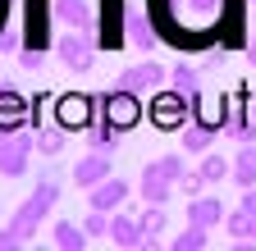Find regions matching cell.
Returning <instances> with one entry per match:
<instances>
[{
  "label": "cell",
  "mask_w": 256,
  "mask_h": 251,
  "mask_svg": "<svg viewBox=\"0 0 256 251\" xmlns=\"http://www.w3.org/2000/svg\"><path fill=\"white\" fill-rule=\"evenodd\" d=\"M50 233H55V247L60 251H87V242H92L87 229H82V219H60Z\"/></svg>",
  "instance_id": "obj_13"
},
{
  "label": "cell",
  "mask_w": 256,
  "mask_h": 251,
  "mask_svg": "<svg viewBox=\"0 0 256 251\" xmlns=\"http://www.w3.org/2000/svg\"><path fill=\"white\" fill-rule=\"evenodd\" d=\"M87 206H96V210H106V215H114V210H124L128 206V197H133V187H128V178H119V174H110V178H101L96 187H87Z\"/></svg>",
  "instance_id": "obj_4"
},
{
  "label": "cell",
  "mask_w": 256,
  "mask_h": 251,
  "mask_svg": "<svg viewBox=\"0 0 256 251\" xmlns=\"http://www.w3.org/2000/svg\"><path fill=\"white\" fill-rule=\"evenodd\" d=\"M23 101H18V91H0V133H14V128H23Z\"/></svg>",
  "instance_id": "obj_19"
},
{
  "label": "cell",
  "mask_w": 256,
  "mask_h": 251,
  "mask_svg": "<svg viewBox=\"0 0 256 251\" xmlns=\"http://www.w3.org/2000/svg\"><path fill=\"white\" fill-rule=\"evenodd\" d=\"M138 197H142L146 206H170V201L178 197V187H174L170 178H160V174L142 169V183H138Z\"/></svg>",
  "instance_id": "obj_11"
},
{
  "label": "cell",
  "mask_w": 256,
  "mask_h": 251,
  "mask_svg": "<svg viewBox=\"0 0 256 251\" xmlns=\"http://www.w3.org/2000/svg\"><path fill=\"white\" fill-rule=\"evenodd\" d=\"M165 229H170L165 206H146V210H142V233H146L142 251H160V233H165Z\"/></svg>",
  "instance_id": "obj_16"
},
{
  "label": "cell",
  "mask_w": 256,
  "mask_h": 251,
  "mask_svg": "<svg viewBox=\"0 0 256 251\" xmlns=\"http://www.w3.org/2000/svg\"><path fill=\"white\" fill-rule=\"evenodd\" d=\"M32 151H37V133H28V128L0 133V178H23Z\"/></svg>",
  "instance_id": "obj_3"
},
{
  "label": "cell",
  "mask_w": 256,
  "mask_h": 251,
  "mask_svg": "<svg viewBox=\"0 0 256 251\" xmlns=\"http://www.w3.org/2000/svg\"><path fill=\"white\" fill-rule=\"evenodd\" d=\"M178 142H183L188 155H206L210 142H215V128H206L202 119H197V123H183V128H178Z\"/></svg>",
  "instance_id": "obj_15"
},
{
  "label": "cell",
  "mask_w": 256,
  "mask_h": 251,
  "mask_svg": "<svg viewBox=\"0 0 256 251\" xmlns=\"http://www.w3.org/2000/svg\"><path fill=\"white\" fill-rule=\"evenodd\" d=\"M142 169H151V174H160V178L178 183V178L188 174V160H183V155H156V160H146Z\"/></svg>",
  "instance_id": "obj_22"
},
{
  "label": "cell",
  "mask_w": 256,
  "mask_h": 251,
  "mask_svg": "<svg viewBox=\"0 0 256 251\" xmlns=\"http://www.w3.org/2000/svg\"><path fill=\"white\" fill-rule=\"evenodd\" d=\"M170 78H174V87H178V91H188V96L202 87V69H197V64H188V59H178V64L170 69Z\"/></svg>",
  "instance_id": "obj_24"
},
{
  "label": "cell",
  "mask_w": 256,
  "mask_h": 251,
  "mask_svg": "<svg viewBox=\"0 0 256 251\" xmlns=\"http://www.w3.org/2000/svg\"><path fill=\"white\" fill-rule=\"evenodd\" d=\"M224 133L234 142H256V123L252 119H234V123H224Z\"/></svg>",
  "instance_id": "obj_28"
},
{
  "label": "cell",
  "mask_w": 256,
  "mask_h": 251,
  "mask_svg": "<svg viewBox=\"0 0 256 251\" xmlns=\"http://www.w3.org/2000/svg\"><path fill=\"white\" fill-rule=\"evenodd\" d=\"M138 119H142L138 91H124V87H114V91H110V101H106V123L124 133V128H133Z\"/></svg>",
  "instance_id": "obj_6"
},
{
  "label": "cell",
  "mask_w": 256,
  "mask_h": 251,
  "mask_svg": "<svg viewBox=\"0 0 256 251\" xmlns=\"http://www.w3.org/2000/svg\"><path fill=\"white\" fill-rule=\"evenodd\" d=\"M64 133H69V128H64V123H37V151L42 155H60L64 151Z\"/></svg>",
  "instance_id": "obj_21"
},
{
  "label": "cell",
  "mask_w": 256,
  "mask_h": 251,
  "mask_svg": "<svg viewBox=\"0 0 256 251\" xmlns=\"http://www.w3.org/2000/svg\"><path fill=\"white\" fill-rule=\"evenodd\" d=\"M165 78H170V69H165V64H156V59H142V64L124 69L114 87H124V91H138V96H142V91H156Z\"/></svg>",
  "instance_id": "obj_5"
},
{
  "label": "cell",
  "mask_w": 256,
  "mask_h": 251,
  "mask_svg": "<svg viewBox=\"0 0 256 251\" xmlns=\"http://www.w3.org/2000/svg\"><path fill=\"white\" fill-rule=\"evenodd\" d=\"M5 23H10V0H0V32H5Z\"/></svg>",
  "instance_id": "obj_30"
},
{
  "label": "cell",
  "mask_w": 256,
  "mask_h": 251,
  "mask_svg": "<svg viewBox=\"0 0 256 251\" xmlns=\"http://www.w3.org/2000/svg\"><path fill=\"white\" fill-rule=\"evenodd\" d=\"M206 247H210V229L206 224H192V219L183 224V233L170 242V251H206Z\"/></svg>",
  "instance_id": "obj_20"
},
{
  "label": "cell",
  "mask_w": 256,
  "mask_h": 251,
  "mask_svg": "<svg viewBox=\"0 0 256 251\" xmlns=\"http://www.w3.org/2000/svg\"><path fill=\"white\" fill-rule=\"evenodd\" d=\"M110 242L119 251H142L146 233H142V215H128V210H114L110 215Z\"/></svg>",
  "instance_id": "obj_7"
},
{
  "label": "cell",
  "mask_w": 256,
  "mask_h": 251,
  "mask_svg": "<svg viewBox=\"0 0 256 251\" xmlns=\"http://www.w3.org/2000/svg\"><path fill=\"white\" fill-rule=\"evenodd\" d=\"M87 133H92V151H106V155L119 151V128L106 123V128H87Z\"/></svg>",
  "instance_id": "obj_26"
},
{
  "label": "cell",
  "mask_w": 256,
  "mask_h": 251,
  "mask_svg": "<svg viewBox=\"0 0 256 251\" xmlns=\"http://www.w3.org/2000/svg\"><path fill=\"white\" fill-rule=\"evenodd\" d=\"M234 183L238 187H256V142H238V151H234Z\"/></svg>",
  "instance_id": "obj_14"
},
{
  "label": "cell",
  "mask_w": 256,
  "mask_h": 251,
  "mask_svg": "<svg viewBox=\"0 0 256 251\" xmlns=\"http://www.w3.org/2000/svg\"><path fill=\"white\" fill-rule=\"evenodd\" d=\"M55 50H60V59H64V69H74V73H87L92 64H96V50L87 46V37H60L55 41Z\"/></svg>",
  "instance_id": "obj_10"
},
{
  "label": "cell",
  "mask_w": 256,
  "mask_h": 251,
  "mask_svg": "<svg viewBox=\"0 0 256 251\" xmlns=\"http://www.w3.org/2000/svg\"><path fill=\"white\" fill-rule=\"evenodd\" d=\"M224 215H229V210H224V201L220 197H192L188 201V219H192V224H206V229H215V224H224Z\"/></svg>",
  "instance_id": "obj_12"
},
{
  "label": "cell",
  "mask_w": 256,
  "mask_h": 251,
  "mask_svg": "<svg viewBox=\"0 0 256 251\" xmlns=\"http://www.w3.org/2000/svg\"><path fill=\"white\" fill-rule=\"evenodd\" d=\"M82 229H87V238H110V215H106V210H96V206H87Z\"/></svg>",
  "instance_id": "obj_25"
},
{
  "label": "cell",
  "mask_w": 256,
  "mask_h": 251,
  "mask_svg": "<svg viewBox=\"0 0 256 251\" xmlns=\"http://www.w3.org/2000/svg\"><path fill=\"white\" fill-rule=\"evenodd\" d=\"M55 123H64V128H92V96H82V91H74V96H60L55 101Z\"/></svg>",
  "instance_id": "obj_8"
},
{
  "label": "cell",
  "mask_w": 256,
  "mask_h": 251,
  "mask_svg": "<svg viewBox=\"0 0 256 251\" xmlns=\"http://www.w3.org/2000/svg\"><path fill=\"white\" fill-rule=\"evenodd\" d=\"M18 247H23V242H18V238L10 233V224H5V229H0V251H18Z\"/></svg>",
  "instance_id": "obj_29"
},
{
  "label": "cell",
  "mask_w": 256,
  "mask_h": 251,
  "mask_svg": "<svg viewBox=\"0 0 256 251\" xmlns=\"http://www.w3.org/2000/svg\"><path fill=\"white\" fill-rule=\"evenodd\" d=\"M174 187H178V197H183V201H192V197H202V192H206V178H202V169H188Z\"/></svg>",
  "instance_id": "obj_27"
},
{
  "label": "cell",
  "mask_w": 256,
  "mask_h": 251,
  "mask_svg": "<svg viewBox=\"0 0 256 251\" xmlns=\"http://www.w3.org/2000/svg\"><path fill=\"white\" fill-rule=\"evenodd\" d=\"M55 201H60V174H55V169H46V174L37 178V187H32V197L10 215V233L28 247V238H32V233H42V219L55 210Z\"/></svg>",
  "instance_id": "obj_2"
},
{
  "label": "cell",
  "mask_w": 256,
  "mask_h": 251,
  "mask_svg": "<svg viewBox=\"0 0 256 251\" xmlns=\"http://www.w3.org/2000/svg\"><path fill=\"white\" fill-rule=\"evenodd\" d=\"M146 9L156 32L183 50L215 46L229 23V0H146Z\"/></svg>",
  "instance_id": "obj_1"
},
{
  "label": "cell",
  "mask_w": 256,
  "mask_h": 251,
  "mask_svg": "<svg viewBox=\"0 0 256 251\" xmlns=\"http://www.w3.org/2000/svg\"><path fill=\"white\" fill-rule=\"evenodd\" d=\"M183 96H188V91H170V96H156V114H160V123H156V128H178V123H188L183 119Z\"/></svg>",
  "instance_id": "obj_17"
},
{
  "label": "cell",
  "mask_w": 256,
  "mask_h": 251,
  "mask_svg": "<svg viewBox=\"0 0 256 251\" xmlns=\"http://www.w3.org/2000/svg\"><path fill=\"white\" fill-rule=\"evenodd\" d=\"M224 233H229L234 242H247V238L256 242V215H252V210H242V206H238V210H229V215H224Z\"/></svg>",
  "instance_id": "obj_18"
},
{
  "label": "cell",
  "mask_w": 256,
  "mask_h": 251,
  "mask_svg": "<svg viewBox=\"0 0 256 251\" xmlns=\"http://www.w3.org/2000/svg\"><path fill=\"white\" fill-rule=\"evenodd\" d=\"M110 174H114V160H110L106 151H87L82 160H74V183L78 187H96V183L110 178Z\"/></svg>",
  "instance_id": "obj_9"
},
{
  "label": "cell",
  "mask_w": 256,
  "mask_h": 251,
  "mask_svg": "<svg viewBox=\"0 0 256 251\" xmlns=\"http://www.w3.org/2000/svg\"><path fill=\"white\" fill-rule=\"evenodd\" d=\"M197 169H202L206 187H215V183H224V178H234V160H224V155H210V151H206V160H202Z\"/></svg>",
  "instance_id": "obj_23"
}]
</instances>
